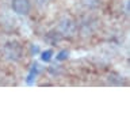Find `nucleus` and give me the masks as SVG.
<instances>
[{
  "label": "nucleus",
  "instance_id": "5",
  "mask_svg": "<svg viewBox=\"0 0 130 129\" xmlns=\"http://www.w3.org/2000/svg\"><path fill=\"white\" fill-rule=\"evenodd\" d=\"M68 57V52L67 50H62V52H60L58 56H57V60H65Z\"/></svg>",
  "mask_w": 130,
  "mask_h": 129
},
{
  "label": "nucleus",
  "instance_id": "4",
  "mask_svg": "<svg viewBox=\"0 0 130 129\" xmlns=\"http://www.w3.org/2000/svg\"><path fill=\"white\" fill-rule=\"evenodd\" d=\"M52 56H53V52L52 50H46V52H42L41 59H42V61H50Z\"/></svg>",
  "mask_w": 130,
  "mask_h": 129
},
{
  "label": "nucleus",
  "instance_id": "3",
  "mask_svg": "<svg viewBox=\"0 0 130 129\" xmlns=\"http://www.w3.org/2000/svg\"><path fill=\"white\" fill-rule=\"evenodd\" d=\"M37 74H38V65H32L31 71H30V74H28L27 79H26V83H27V84H32V83H34Z\"/></svg>",
  "mask_w": 130,
  "mask_h": 129
},
{
  "label": "nucleus",
  "instance_id": "2",
  "mask_svg": "<svg viewBox=\"0 0 130 129\" xmlns=\"http://www.w3.org/2000/svg\"><path fill=\"white\" fill-rule=\"evenodd\" d=\"M31 4L28 0H12V10L19 15H26L30 12Z\"/></svg>",
  "mask_w": 130,
  "mask_h": 129
},
{
  "label": "nucleus",
  "instance_id": "1",
  "mask_svg": "<svg viewBox=\"0 0 130 129\" xmlns=\"http://www.w3.org/2000/svg\"><path fill=\"white\" fill-rule=\"evenodd\" d=\"M4 54H6L7 59L10 60H14V61H16V60L20 59V56H22V48H20V45H18L16 42H8L6 46H4Z\"/></svg>",
  "mask_w": 130,
  "mask_h": 129
}]
</instances>
